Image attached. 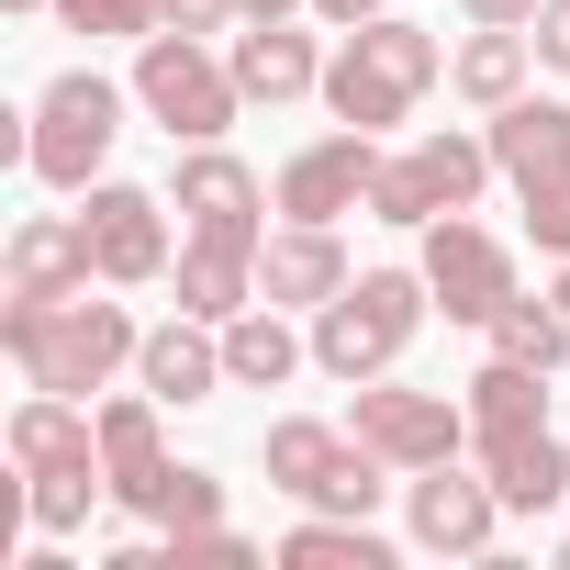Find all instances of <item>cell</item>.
<instances>
[{
  "label": "cell",
  "instance_id": "7c38bea8",
  "mask_svg": "<svg viewBox=\"0 0 570 570\" xmlns=\"http://www.w3.org/2000/svg\"><path fill=\"white\" fill-rule=\"evenodd\" d=\"M168 202H179V235H213V246H268V190H257V168L246 157H224V146H179V168H168Z\"/></svg>",
  "mask_w": 570,
  "mask_h": 570
},
{
  "label": "cell",
  "instance_id": "3957f363",
  "mask_svg": "<svg viewBox=\"0 0 570 570\" xmlns=\"http://www.w3.org/2000/svg\"><path fill=\"white\" fill-rule=\"evenodd\" d=\"M124 112H135V79H101V68H57L46 90H35V112H23V168L46 179V190H90L101 168H112V146H124Z\"/></svg>",
  "mask_w": 570,
  "mask_h": 570
},
{
  "label": "cell",
  "instance_id": "6da1fadb",
  "mask_svg": "<svg viewBox=\"0 0 570 570\" xmlns=\"http://www.w3.org/2000/svg\"><path fill=\"white\" fill-rule=\"evenodd\" d=\"M0 347H12V370H23V392H112L124 370H135V347H146V325L124 314V303H101V279L90 292H68V303H0Z\"/></svg>",
  "mask_w": 570,
  "mask_h": 570
},
{
  "label": "cell",
  "instance_id": "4316f807",
  "mask_svg": "<svg viewBox=\"0 0 570 570\" xmlns=\"http://www.w3.org/2000/svg\"><path fill=\"white\" fill-rule=\"evenodd\" d=\"M481 336H492V358H525V370H570V314H559V292H548V303H525V292H514V303H503Z\"/></svg>",
  "mask_w": 570,
  "mask_h": 570
},
{
  "label": "cell",
  "instance_id": "4dcf8cb0",
  "mask_svg": "<svg viewBox=\"0 0 570 570\" xmlns=\"http://www.w3.org/2000/svg\"><path fill=\"white\" fill-rule=\"evenodd\" d=\"M157 525H168V537H190V525H224V481L179 459V481H168V503H157Z\"/></svg>",
  "mask_w": 570,
  "mask_h": 570
},
{
  "label": "cell",
  "instance_id": "8fae6325",
  "mask_svg": "<svg viewBox=\"0 0 570 570\" xmlns=\"http://www.w3.org/2000/svg\"><path fill=\"white\" fill-rule=\"evenodd\" d=\"M381 157H392V146H381V135H358V124H336V135L292 146V157H279V179H268L279 224H347V213H370Z\"/></svg>",
  "mask_w": 570,
  "mask_h": 570
},
{
  "label": "cell",
  "instance_id": "52a82bcc",
  "mask_svg": "<svg viewBox=\"0 0 570 570\" xmlns=\"http://www.w3.org/2000/svg\"><path fill=\"white\" fill-rule=\"evenodd\" d=\"M168 190H135V179H90L79 190V235H90V268H101V292H146V279L179 268L168 246Z\"/></svg>",
  "mask_w": 570,
  "mask_h": 570
},
{
  "label": "cell",
  "instance_id": "277c9868",
  "mask_svg": "<svg viewBox=\"0 0 570 570\" xmlns=\"http://www.w3.org/2000/svg\"><path fill=\"white\" fill-rule=\"evenodd\" d=\"M425 314H436V292H425V268H358L347 292L314 314V370L325 381H381V370H403V347L425 336Z\"/></svg>",
  "mask_w": 570,
  "mask_h": 570
},
{
  "label": "cell",
  "instance_id": "9a60e30c",
  "mask_svg": "<svg viewBox=\"0 0 570 570\" xmlns=\"http://www.w3.org/2000/svg\"><path fill=\"white\" fill-rule=\"evenodd\" d=\"M135 381H146L168 414H190V403L235 392V381H224V325H202V314H168V325H146V347H135Z\"/></svg>",
  "mask_w": 570,
  "mask_h": 570
},
{
  "label": "cell",
  "instance_id": "30bf717a",
  "mask_svg": "<svg viewBox=\"0 0 570 570\" xmlns=\"http://www.w3.org/2000/svg\"><path fill=\"white\" fill-rule=\"evenodd\" d=\"M414 268H425V292H436L448 325H492V314L525 292V279H514V246H503L492 224H470V213H436Z\"/></svg>",
  "mask_w": 570,
  "mask_h": 570
},
{
  "label": "cell",
  "instance_id": "e575fe53",
  "mask_svg": "<svg viewBox=\"0 0 570 570\" xmlns=\"http://www.w3.org/2000/svg\"><path fill=\"white\" fill-rule=\"evenodd\" d=\"M459 12H470V23H514V35H525V23H537V0H459Z\"/></svg>",
  "mask_w": 570,
  "mask_h": 570
},
{
  "label": "cell",
  "instance_id": "f35d334b",
  "mask_svg": "<svg viewBox=\"0 0 570 570\" xmlns=\"http://www.w3.org/2000/svg\"><path fill=\"white\" fill-rule=\"evenodd\" d=\"M559 570H570V537H559Z\"/></svg>",
  "mask_w": 570,
  "mask_h": 570
},
{
  "label": "cell",
  "instance_id": "603a6c76",
  "mask_svg": "<svg viewBox=\"0 0 570 570\" xmlns=\"http://www.w3.org/2000/svg\"><path fill=\"white\" fill-rule=\"evenodd\" d=\"M303 358H314V336L279 325V303H246V314L224 325V381H235V392H279Z\"/></svg>",
  "mask_w": 570,
  "mask_h": 570
},
{
  "label": "cell",
  "instance_id": "d6a6232c",
  "mask_svg": "<svg viewBox=\"0 0 570 570\" xmlns=\"http://www.w3.org/2000/svg\"><path fill=\"white\" fill-rule=\"evenodd\" d=\"M525 35H537V68L570 79V0H537V23H525Z\"/></svg>",
  "mask_w": 570,
  "mask_h": 570
},
{
  "label": "cell",
  "instance_id": "836d02e7",
  "mask_svg": "<svg viewBox=\"0 0 570 570\" xmlns=\"http://www.w3.org/2000/svg\"><path fill=\"white\" fill-rule=\"evenodd\" d=\"M370 12H392V0H314V23H336V35H358Z\"/></svg>",
  "mask_w": 570,
  "mask_h": 570
},
{
  "label": "cell",
  "instance_id": "2e32d148",
  "mask_svg": "<svg viewBox=\"0 0 570 570\" xmlns=\"http://www.w3.org/2000/svg\"><path fill=\"white\" fill-rule=\"evenodd\" d=\"M459 403H470V459H503V448L548 436V370H525V358H481L459 381Z\"/></svg>",
  "mask_w": 570,
  "mask_h": 570
},
{
  "label": "cell",
  "instance_id": "d4e9b609",
  "mask_svg": "<svg viewBox=\"0 0 570 570\" xmlns=\"http://www.w3.org/2000/svg\"><path fill=\"white\" fill-rule=\"evenodd\" d=\"M279 559L292 570H392V537L370 514H303L292 537H279Z\"/></svg>",
  "mask_w": 570,
  "mask_h": 570
},
{
  "label": "cell",
  "instance_id": "8d00e7d4",
  "mask_svg": "<svg viewBox=\"0 0 570 570\" xmlns=\"http://www.w3.org/2000/svg\"><path fill=\"white\" fill-rule=\"evenodd\" d=\"M548 292H559V314H570V257H559V279H548Z\"/></svg>",
  "mask_w": 570,
  "mask_h": 570
},
{
  "label": "cell",
  "instance_id": "ba28073f",
  "mask_svg": "<svg viewBox=\"0 0 570 570\" xmlns=\"http://www.w3.org/2000/svg\"><path fill=\"white\" fill-rule=\"evenodd\" d=\"M347 436L358 448H381L392 470H436V459H470V403H448V392H414V381H358V403H347Z\"/></svg>",
  "mask_w": 570,
  "mask_h": 570
},
{
  "label": "cell",
  "instance_id": "7402d4cb",
  "mask_svg": "<svg viewBox=\"0 0 570 570\" xmlns=\"http://www.w3.org/2000/svg\"><path fill=\"white\" fill-rule=\"evenodd\" d=\"M481 135H492V157H503V179H514V190H525V179H548V168H570V101H537V90H525V101H503Z\"/></svg>",
  "mask_w": 570,
  "mask_h": 570
},
{
  "label": "cell",
  "instance_id": "1f68e13d",
  "mask_svg": "<svg viewBox=\"0 0 570 570\" xmlns=\"http://www.w3.org/2000/svg\"><path fill=\"white\" fill-rule=\"evenodd\" d=\"M246 0H168V35H235Z\"/></svg>",
  "mask_w": 570,
  "mask_h": 570
},
{
  "label": "cell",
  "instance_id": "e0dca14e",
  "mask_svg": "<svg viewBox=\"0 0 570 570\" xmlns=\"http://www.w3.org/2000/svg\"><path fill=\"white\" fill-rule=\"evenodd\" d=\"M224 57H235V90L268 101V112H279V101H325V46L292 35V23H235Z\"/></svg>",
  "mask_w": 570,
  "mask_h": 570
},
{
  "label": "cell",
  "instance_id": "4fadbf2b",
  "mask_svg": "<svg viewBox=\"0 0 570 570\" xmlns=\"http://www.w3.org/2000/svg\"><path fill=\"white\" fill-rule=\"evenodd\" d=\"M157 414H168V403H157L146 381L101 403V470H112V503H124V514H146V525H157V503H168V481H179V459H168Z\"/></svg>",
  "mask_w": 570,
  "mask_h": 570
},
{
  "label": "cell",
  "instance_id": "f1b7e54d",
  "mask_svg": "<svg viewBox=\"0 0 570 570\" xmlns=\"http://www.w3.org/2000/svg\"><path fill=\"white\" fill-rule=\"evenodd\" d=\"M157 570H257V548H246L235 525H190V537L157 548Z\"/></svg>",
  "mask_w": 570,
  "mask_h": 570
},
{
  "label": "cell",
  "instance_id": "ffe728a7",
  "mask_svg": "<svg viewBox=\"0 0 570 570\" xmlns=\"http://www.w3.org/2000/svg\"><path fill=\"white\" fill-rule=\"evenodd\" d=\"M525 79H537V35H514V23H470V35L448 46V90H459L470 112L525 101Z\"/></svg>",
  "mask_w": 570,
  "mask_h": 570
},
{
  "label": "cell",
  "instance_id": "8992f818",
  "mask_svg": "<svg viewBox=\"0 0 570 570\" xmlns=\"http://www.w3.org/2000/svg\"><path fill=\"white\" fill-rule=\"evenodd\" d=\"M492 179H503L492 135H459V124H436V135H414V146H392V157H381V179H370V224H403V235H425L436 213H470Z\"/></svg>",
  "mask_w": 570,
  "mask_h": 570
},
{
  "label": "cell",
  "instance_id": "d6986e66",
  "mask_svg": "<svg viewBox=\"0 0 570 570\" xmlns=\"http://www.w3.org/2000/svg\"><path fill=\"white\" fill-rule=\"evenodd\" d=\"M90 235H79V213H23L12 224V292L23 303H68V292H90Z\"/></svg>",
  "mask_w": 570,
  "mask_h": 570
},
{
  "label": "cell",
  "instance_id": "484cf974",
  "mask_svg": "<svg viewBox=\"0 0 570 570\" xmlns=\"http://www.w3.org/2000/svg\"><path fill=\"white\" fill-rule=\"evenodd\" d=\"M481 470H492L503 514H559V503H570V448H559V425L525 436V448H503V459H481Z\"/></svg>",
  "mask_w": 570,
  "mask_h": 570
},
{
  "label": "cell",
  "instance_id": "9c48e42d",
  "mask_svg": "<svg viewBox=\"0 0 570 570\" xmlns=\"http://www.w3.org/2000/svg\"><path fill=\"white\" fill-rule=\"evenodd\" d=\"M403 537L425 559H492L503 537V492L481 459H436V470H403Z\"/></svg>",
  "mask_w": 570,
  "mask_h": 570
},
{
  "label": "cell",
  "instance_id": "ac0fdd59",
  "mask_svg": "<svg viewBox=\"0 0 570 570\" xmlns=\"http://www.w3.org/2000/svg\"><path fill=\"white\" fill-rule=\"evenodd\" d=\"M347 459H358V436H347V425H325V414H279V425L257 436L268 492H292V503H325V492L347 481Z\"/></svg>",
  "mask_w": 570,
  "mask_h": 570
},
{
  "label": "cell",
  "instance_id": "5b68a950",
  "mask_svg": "<svg viewBox=\"0 0 570 570\" xmlns=\"http://www.w3.org/2000/svg\"><path fill=\"white\" fill-rule=\"evenodd\" d=\"M135 112H146L168 146H224V124L246 112L235 57H224L213 35H146V46H135Z\"/></svg>",
  "mask_w": 570,
  "mask_h": 570
},
{
  "label": "cell",
  "instance_id": "cb8c5ba5",
  "mask_svg": "<svg viewBox=\"0 0 570 570\" xmlns=\"http://www.w3.org/2000/svg\"><path fill=\"white\" fill-rule=\"evenodd\" d=\"M90 503H112V470L101 459H57V470H23V525L35 537H79Z\"/></svg>",
  "mask_w": 570,
  "mask_h": 570
},
{
  "label": "cell",
  "instance_id": "83f0119b",
  "mask_svg": "<svg viewBox=\"0 0 570 570\" xmlns=\"http://www.w3.org/2000/svg\"><path fill=\"white\" fill-rule=\"evenodd\" d=\"M57 23L90 46H146V35H168V0H57Z\"/></svg>",
  "mask_w": 570,
  "mask_h": 570
},
{
  "label": "cell",
  "instance_id": "7a4b0ae2",
  "mask_svg": "<svg viewBox=\"0 0 570 570\" xmlns=\"http://www.w3.org/2000/svg\"><path fill=\"white\" fill-rule=\"evenodd\" d=\"M436 79H448V46H436L425 23H403V12H370V23L336 35V57H325V112L358 124V135H392Z\"/></svg>",
  "mask_w": 570,
  "mask_h": 570
},
{
  "label": "cell",
  "instance_id": "5bb4252c",
  "mask_svg": "<svg viewBox=\"0 0 570 570\" xmlns=\"http://www.w3.org/2000/svg\"><path fill=\"white\" fill-rule=\"evenodd\" d=\"M347 279H358V268H347L336 224H268V246H257V303H279V314H325Z\"/></svg>",
  "mask_w": 570,
  "mask_h": 570
},
{
  "label": "cell",
  "instance_id": "74e56055",
  "mask_svg": "<svg viewBox=\"0 0 570 570\" xmlns=\"http://www.w3.org/2000/svg\"><path fill=\"white\" fill-rule=\"evenodd\" d=\"M0 12H57V0H0Z\"/></svg>",
  "mask_w": 570,
  "mask_h": 570
},
{
  "label": "cell",
  "instance_id": "44dd1931",
  "mask_svg": "<svg viewBox=\"0 0 570 570\" xmlns=\"http://www.w3.org/2000/svg\"><path fill=\"white\" fill-rule=\"evenodd\" d=\"M168 292H179V314H202V325H235V314L257 303V257H246V246H213V235H179Z\"/></svg>",
  "mask_w": 570,
  "mask_h": 570
},
{
  "label": "cell",
  "instance_id": "f546056e",
  "mask_svg": "<svg viewBox=\"0 0 570 570\" xmlns=\"http://www.w3.org/2000/svg\"><path fill=\"white\" fill-rule=\"evenodd\" d=\"M514 202H525V235H537V257H570V168H548V179H525Z\"/></svg>",
  "mask_w": 570,
  "mask_h": 570
},
{
  "label": "cell",
  "instance_id": "d590c367",
  "mask_svg": "<svg viewBox=\"0 0 570 570\" xmlns=\"http://www.w3.org/2000/svg\"><path fill=\"white\" fill-rule=\"evenodd\" d=\"M292 12H314V0H246V23H292Z\"/></svg>",
  "mask_w": 570,
  "mask_h": 570
}]
</instances>
